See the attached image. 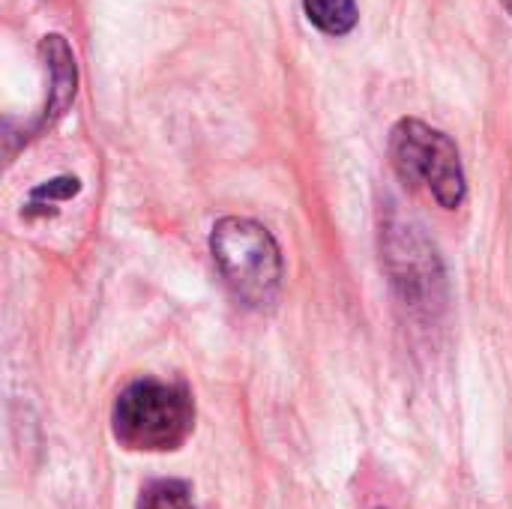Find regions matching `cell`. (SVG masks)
Returning <instances> with one entry per match:
<instances>
[{"mask_svg": "<svg viewBox=\"0 0 512 509\" xmlns=\"http://www.w3.org/2000/svg\"><path fill=\"white\" fill-rule=\"evenodd\" d=\"M138 509H198L192 504V489L183 480H156L150 483L141 498Z\"/></svg>", "mask_w": 512, "mask_h": 509, "instance_id": "52a82bcc", "label": "cell"}, {"mask_svg": "<svg viewBox=\"0 0 512 509\" xmlns=\"http://www.w3.org/2000/svg\"><path fill=\"white\" fill-rule=\"evenodd\" d=\"M306 18L327 36H345L357 27V3L354 0H303Z\"/></svg>", "mask_w": 512, "mask_h": 509, "instance_id": "8992f818", "label": "cell"}, {"mask_svg": "<svg viewBox=\"0 0 512 509\" xmlns=\"http://www.w3.org/2000/svg\"><path fill=\"white\" fill-rule=\"evenodd\" d=\"M390 159L405 183L426 189L444 210L465 204L468 177L459 147L447 132L417 117H402L390 132Z\"/></svg>", "mask_w": 512, "mask_h": 509, "instance_id": "3957f363", "label": "cell"}, {"mask_svg": "<svg viewBox=\"0 0 512 509\" xmlns=\"http://www.w3.org/2000/svg\"><path fill=\"white\" fill-rule=\"evenodd\" d=\"M387 264L393 285L399 288L402 300L414 309H429L438 300L441 285V264L435 249L426 243V237L414 228L390 231L387 237Z\"/></svg>", "mask_w": 512, "mask_h": 509, "instance_id": "277c9868", "label": "cell"}, {"mask_svg": "<svg viewBox=\"0 0 512 509\" xmlns=\"http://www.w3.org/2000/svg\"><path fill=\"white\" fill-rule=\"evenodd\" d=\"M78 189H81V183H78L75 177H57V180H48V183H42L39 189H33V201L45 198V201L51 204V201H57V198H72Z\"/></svg>", "mask_w": 512, "mask_h": 509, "instance_id": "ba28073f", "label": "cell"}, {"mask_svg": "<svg viewBox=\"0 0 512 509\" xmlns=\"http://www.w3.org/2000/svg\"><path fill=\"white\" fill-rule=\"evenodd\" d=\"M39 57L45 63V72H48V99H45V111L39 120V126L45 129V126H54L69 111V105L75 102L78 66H75V54H72L69 42L60 33H48L39 42Z\"/></svg>", "mask_w": 512, "mask_h": 509, "instance_id": "5b68a950", "label": "cell"}, {"mask_svg": "<svg viewBox=\"0 0 512 509\" xmlns=\"http://www.w3.org/2000/svg\"><path fill=\"white\" fill-rule=\"evenodd\" d=\"M195 429V402L183 384L138 378L120 390L111 411V432L123 450L171 453Z\"/></svg>", "mask_w": 512, "mask_h": 509, "instance_id": "6da1fadb", "label": "cell"}, {"mask_svg": "<svg viewBox=\"0 0 512 509\" xmlns=\"http://www.w3.org/2000/svg\"><path fill=\"white\" fill-rule=\"evenodd\" d=\"M501 3H504V6L510 9V15H512V0H501Z\"/></svg>", "mask_w": 512, "mask_h": 509, "instance_id": "9c48e42d", "label": "cell"}, {"mask_svg": "<svg viewBox=\"0 0 512 509\" xmlns=\"http://www.w3.org/2000/svg\"><path fill=\"white\" fill-rule=\"evenodd\" d=\"M210 252L216 270L237 303L249 309H267L282 288V252L276 237L255 219L225 216L213 225Z\"/></svg>", "mask_w": 512, "mask_h": 509, "instance_id": "7a4b0ae2", "label": "cell"}]
</instances>
